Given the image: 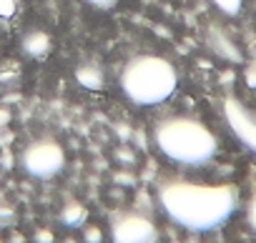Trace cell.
<instances>
[{
	"mask_svg": "<svg viewBox=\"0 0 256 243\" xmlns=\"http://www.w3.org/2000/svg\"><path fill=\"white\" fill-rule=\"evenodd\" d=\"M158 201L164 213L181 228L206 233L221 228L238 206V191L231 183H191V181H166L158 188Z\"/></svg>",
	"mask_w": 256,
	"mask_h": 243,
	"instance_id": "obj_1",
	"label": "cell"
},
{
	"mask_svg": "<svg viewBox=\"0 0 256 243\" xmlns=\"http://www.w3.org/2000/svg\"><path fill=\"white\" fill-rule=\"evenodd\" d=\"M154 143L168 161L181 166H206L218 151V141L211 128L186 115L161 120L154 128Z\"/></svg>",
	"mask_w": 256,
	"mask_h": 243,
	"instance_id": "obj_2",
	"label": "cell"
},
{
	"mask_svg": "<svg viewBox=\"0 0 256 243\" xmlns=\"http://www.w3.org/2000/svg\"><path fill=\"white\" fill-rule=\"evenodd\" d=\"M176 85H178V73L174 63L161 55L151 53L136 55L120 70V90L131 103L144 108L168 100L176 93Z\"/></svg>",
	"mask_w": 256,
	"mask_h": 243,
	"instance_id": "obj_3",
	"label": "cell"
},
{
	"mask_svg": "<svg viewBox=\"0 0 256 243\" xmlns=\"http://www.w3.org/2000/svg\"><path fill=\"white\" fill-rule=\"evenodd\" d=\"M20 163L33 178H53L66 168V151L60 148V143L40 138L23 151Z\"/></svg>",
	"mask_w": 256,
	"mask_h": 243,
	"instance_id": "obj_4",
	"label": "cell"
},
{
	"mask_svg": "<svg viewBox=\"0 0 256 243\" xmlns=\"http://www.w3.org/2000/svg\"><path fill=\"white\" fill-rule=\"evenodd\" d=\"M113 243H158V228L141 213H120L110 228Z\"/></svg>",
	"mask_w": 256,
	"mask_h": 243,
	"instance_id": "obj_5",
	"label": "cell"
},
{
	"mask_svg": "<svg viewBox=\"0 0 256 243\" xmlns=\"http://www.w3.org/2000/svg\"><path fill=\"white\" fill-rule=\"evenodd\" d=\"M224 118L228 128L234 131V136L248 148L256 153V113L248 110L241 100L236 98H226L224 100Z\"/></svg>",
	"mask_w": 256,
	"mask_h": 243,
	"instance_id": "obj_6",
	"label": "cell"
},
{
	"mask_svg": "<svg viewBox=\"0 0 256 243\" xmlns=\"http://www.w3.org/2000/svg\"><path fill=\"white\" fill-rule=\"evenodd\" d=\"M76 80L88 90H100L106 85V73L96 63H83V65L76 68Z\"/></svg>",
	"mask_w": 256,
	"mask_h": 243,
	"instance_id": "obj_7",
	"label": "cell"
},
{
	"mask_svg": "<svg viewBox=\"0 0 256 243\" xmlns=\"http://www.w3.org/2000/svg\"><path fill=\"white\" fill-rule=\"evenodd\" d=\"M48 48H50V38H48L46 33H40V30L26 33V38H23V50H26L28 55L40 58V55L48 53Z\"/></svg>",
	"mask_w": 256,
	"mask_h": 243,
	"instance_id": "obj_8",
	"label": "cell"
},
{
	"mask_svg": "<svg viewBox=\"0 0 256 243\" xmlns=\"http://www.w3.org/2000/svg\"><path fill=\"white\" fill-rule=\"evenodd\" d=\"M60 221H63L68 228H78V226H83V223L88 221V208H86L83 203L70 201V203L60 211Z\"/></svg>",
	"mask_w": 256,
	"mask_h": 243,
	"instance_id": "obj_9",
	"label": "cell"
},
{
	"mask_svg": "<svg viewBox=\"0 0 256 243\" xmlns=\"http://www.w3.org/2000/svg\"><path fill=\"white\" fill-rule=\"evenodd\" d=\"M211 35H214V38H211V40H214V48H216L224 58H228V60H238V58H241L238 50H236V48H234L221 33H211Z\"/></svg>",
	"mask_w": 256,
	"mask_h": 243,
	"instance_id": "obj_10",
	"label": "cell"
},
{
	"mask_svg": "<svg viewBox=\"0 0 256 243\" xmlns=\"http://www.w3.org/2000/svg\"><path fill=\"white\" fill-rule=\"evenodd\" d=\"M211 3H214L221 13H226V15H236V13L241 10V5H244V0H211Z\"/></svg>",
	"mask_w": 256,
	"mask_h": 243,
	"instance_id": "obj_11",
	"label": "cell"
},
{
	"mask_svg": "<svg viewBox=\"0 0 256 243\" xmlns=\"http://www.w3.org/2000/svg\"><path fill=\"white\" fill-rule=\"evenodd\" d=\"M18 13V0H0V20H10Z\"/></svg>",
	"mask_w": 256,
	"mask_h": 243,
	"instance_id": "obj_12",
	"label": "cell"
},
{
	"mask_svg": "<svg viewBox=\"0 0 256 243\" xmlns=\"http://www.w3.org/2000/svg\"><path fill=\"white\" fill-rule=\"evenodd\" d=\"M246 218H248V226H251V231L256 233V193H254V198L248 201V211H246Z\"/></svg>",
	"mask_w": 256,
	"mask_h": 243,
	"instance_id": "obj_13",
	"label": "cell"
},
{
	"mask_svg": "<svg viewBox=\"0 0 256 243\" xmlns=\"http://www.w3.org/2000/svg\"><path fill=\"white\" fill-rule=\"evenodd\" d=\"M100 241H103V233H100V228H96V226L86 228V243H100Z\"/></svg>",
	"mask_w": 256,
	"mask_h": 243,
	"instance_id": "obj_14",
	"label": "cell"
},
{
	"mask_svg": "<svg viewBox=\"0 0 256 243\" xmlns=\"http://www.w3.org/2000/svg\"><path fill=\"white\" fill-rule=\"evenodd\" d=\"M88 3L93 5V8H100V10H110L118 0H88Z\"/></svg>",
	"mask_w": 256,
	"mask_h": 243,
	"instance_id": "obj_15",
	"label": "cell"
},
{
	"mask_svg": "<svg viewBox=\"0 0 256 243\" xmlns=\"http://www.w3.org/2000/svg\"><path fill=\"white\" fill-rule=\"evenodd\" d=\"M36 241L38 243H53V233L50 231H38L36 233Z\"/></svg>",
	"mask_w": 256,
	"mask_h": 243,
	"instance_id": "obj_16",
	"label": "cell"
},
{
	"mask_svg": "<svg viewBox=\"0 0 256 243\" xmlns=\"http://www.w3.org/2000/svg\"><path fill=\"white\" fill-rule=\"evenodd\" d=\"M8 120H10V115H8L6 110H0V126H6V123H8Z\"/></svg>",
	"mask_w": 256,
	"mask_h": 243,
	"instance_id": "obj_17",
	"label": "cell"
}]
</instances>
